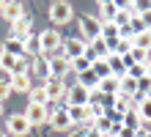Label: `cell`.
Listing matches in <instances>:
<instances>
[{
  "label": "cell",
  "instance_id": "obj_1",
  "mask_svg": "<svg viewBox=\"0 0 151 137\" xmlns=\"http://www.w3.org/2000/svg\"><path fill=\"white\" fill-rule=\"evenodd\" d=\"M39 47H41V58H52V52H58L63 47V39H60V33L55 27H47V30L39 33Z\"/></svg>",
  "mask_w": 151,
  "mask_h": 137
},
{
  "label": "cell",
  "instance_id": "obj_2",
  "mask_svg": "<svg viewBox=\"0 0 151 137\" xmlns=\"http://www.w3.org/2000/svg\"><path fill=\"white\" fill-rule=\"evenodd\" d=\"M80 33H83V41L85 44L102 39V19L93 16V14H83V16H80Z\"/></svg>",
  "mask_w": 151,
  "mask_h": 137
},
{
  "label": "cell",
  "instance_id": "obj_3",
  "mask_svg": "<svg viewBox=\"0 0 151 137\" xmlns=\"http://www.w3.org/2000/svg\"><path fill=\"white\" fill-rule=\"evenodd\" d=\"M74 19V8H72V3H63V0H60V3H52L50 6V22L52 25H69Z\"/></svg>",
  "mask_w": 151,
  "mask_h": 137
},
{
  "label": "cell",
  "instance_id": "obj_4",
  "mask_svg": "<svg viewBox=\"0 0 151 137\" xmlns=\"http://www.w3.org/2000/svg\"><path fill=\"white\" fill-rule=\"evenodd\" d=\"M6 129H8V137H25L33 126H30L28 118H25V113H14V115H8Z\"/></svg>",
  "mask_w": 151,
  "mask_h": 137
},
{
  "label": "cell",
  "instance_id": "obj_5",
  "mask_svg": "<svg viewBox=\"0 0 151 137\" xmlns=\"http://www.w3.org/2000/svg\"><path fill=\"white\" fill-rule=\"evenodd\" d=\"M41 85H44V90H47V99H50V102H60V99H66V82L63 80H58V77H47V80H44L41 82Z\"/></svg>",
  "mask_w": 151,
  "mask_h": 137
},
{
  "label": "cell",
  "instance_id": "obj_6",
  "mask_svg": "<svg viewBox=\"0 0 151 137\" xmlns=\"http://www.w3.org/2000/svg\"><path fill=\"white\" fill-rule=\"evenodd\" d=\"M85 49H88V44L80 39V36H74V39H63V58H66L69 63L77 60V58H83Z\"/></svg>",
  "mask_w": 151,
  "mask_h": 137
},
{
  "label": "cell",
  "instance_id": "obj_7",
  "mask_svg": "<svg viewBox=\"0 0 151 137\" xmlns=\"http://www.w3.org/2000/svg\"><path fill=\"white\" fill-rule=\"evenodd\" d=\"M91 102V90H85L83 85H72L66 90V107H85Z\"/></svg>",
  "mask_w": 151,
  "mask_h": 137
},
{
  "label": "cell",
  "instance_id": "obj_8",
  "mask_svg": "<svg viewBox=\"0 0 151 137\" xmlns=\"http://www.w3.org/2000/svg\"><path fill=\"white\" fill-rule=\"evenodd\" d=\"M50 126H52V129H58V132H72L74 123H72V118H69V110L66 107H58L55 113L50 115Z\"/></svg>",
  "mask_w": 151,
  "mask_h": 137
},
{
  "label": "cell",
  "instance_id": "obj_9",
  "mask_svg": "<svg viewBox=\"0 0 151 137\" xmlns=\"http://www.w3.org/2000/svg\"><path fill=\"white\" fill-rule=\"evenodd\" d=\"M30 36H33L30 16H22V19L11 22V39H17V41H25V39H30Z\"/></svg>",
  "mask_w": 151,
  "mask_h": 137
},
{
  "label": "cell",
  "instance_id": "obj_10",
  "mask_svg": "<svg viewBox=\"0 0 151 137\" xmlns=\"http://www.w3.org/2000/svg\"><path fill=\"white\" fill-rule=\"evenodd\" d=\"M25 118L30 121V126H39V123H50L47 107H39V104H28V107H25Z\"/></svg>",
  "mask_w": 151,
  "mask_h": 137
},
{
  "label": "cell",
  "instance_id": "obj_11",
  "mask_svg": "<svg viewBox=\"0 0 151 137\" xmlns=\"http://www.w3.org/2000/svg\"><path fill=\"white\" fill-rule=\"evenodd\" d=\"M121 123L127 126V129H135V132H140V129L146 126V123H143V118H140V113H137V104H135V102H132V107L127 110V113H124Z\"/></svg>",
  "mask_w": 151,
  "mask_h": 137
},
{
  "label": "cell",
  "instance_id": "obj_12",
  "mask_svg": "<svg viewBox=\"0 0 151 137\" xmlns=\"http://www.w3.org/2000/svg\"><path fill=\"white\" fill-rule=\"evenodd\" d=\"M8 82H11L14 93H30V88H33V77L30 74H11Z\"/></svg>",
  "mask_w": 151,
  "mask_h": 137
},
{
  "label": "cell",
  "instance_id": "obj_13",
  "mask_svg": "<svg viewBox=\"0 0 151 137\" xmlns=\"http://www.w3.org/2000/svg\"><path fill=\"white\" fill-rule=\"evenodd\" d=\"M0 14H3L8 22H17V19L25 16V6L22 3H0Z\"/></svg>",
  "mask_w": 151,
  "mask_h": 137
},
{
  "label": "cell",
  "instance_id": "obj_14",
  "mask_svg": "<svg viewBox=\"0 0 151 137\" xmlns=\"http://www.w3.org/2000/svg\"><path fill=\"white\" fill-rule=\"evenodd\" d=\"M69 71H72V63H69L66 58H55V60H50V77L63 80Z\"/></svg>",
  "mask_w": 151,
  "mask_h": 137
},
{
  "label": "cell",
  "instance_id": "obj_15",
  "mask_svg": "<svg viewBox=\"0 0 151 137\" xmlns=\"http://www.w3.org/2000/svg\"><path fill=\"white\" fill-rule=\"evenodd\" d=\"M0 52H8V55H14V58H25V55H28V52H25V44H22V41H17V39H11V36L3 41Z\"/></svg>",
  "mask_w": 151,
  "mask_h": 137
},
{
  "label": "cell",
  "instance_id": "obj_16",
  "mask_svg": "<svg viewBox=\"0 0 151 137\" xmlns=\"http://www.w3.org/2000/svg\"><path fill=\"white\" fill-rule=\"evenodd\" d=\"M99 90H102V96H118V93H121V80H118V77L102 80V82H99Z\"/></svg>",
  "mask_w": 151,
  "mask_h": 137
},
{
  "label": "cell",
  "instance_id": "obj_17",
  "mask_svg": "<svg viewBox=\"0 0 151 137\" xmlns=\"http://www.w3.org/2000/svg\"><path fill=\"white\" fill-rule=\"evenodd\" d=\"M140 93V88H137V80L135 77H121V96H127V99H135Z\"/></svg>",
  "mask_w": 151,
  "mask_h": 137
},
{
  "label": "cell",
  "instance_id": "obj_18",
  "mask_svg": "<svg viewBox=\"0 0 151 137\" xmlns=\"http://www.w3.org/2000/svg\"><path fill=\"white\" fill-rule=\"evenodd\" d=\"M77 85H83L85 90H99V77L93 71H83V74H77Z\"/></svg>",
  "mask_w": 151,
  "mask_h": 137
},
{
  "label": "cell",
  "instance_id": "obj_19",
  "mask_svg": "<svg viewBox=\"0 0 151 137\" xmlns=\"http://www.w3.org/2000/svg\"><path fill=\"white\" fill-rule=\"evenodd\" d=\"M99 14H102V22H113L115 14H118V3H113V0L99 3Z\"/></svg>",
  "mask_w": 151,
  "mask_h": 137
},
{
  "label": "cell",
  "instance_id": "obj_20",
  "mask_svg": "<svg viewBox=\"0 0 151 137\" xmlns=\"http://www.w3.org/2000/svg\"><path fill=\"white\" fill-rule=\"evenodd\" d=\"M30 104H39V107H47L50 99H47V90H44V85H33L30 88Z\"/></svg>",
  "mask_w": 151,
  "mask_h": 137
},
{
  "label": "cell",
  "instance_id": "obj_21",
  "mask_svg": "<svg viewBox=\"0 0 151 137\" xmlns=\"http://www.w3.org/2000/svg\"><path fill=\"white\" fill-rule=\"evenodd\" d=\"M132 44H135V47H140V49H146V52H151V33H148V30H140V33H135Z\"/></svg>",
  "mask_w": 151,
  "mask_h": 137
},
{
  "label": "cell",
  "instance_id": "obj_22",
  "mask_svg": "<svg viewBox=\"0 0 151 137\" xmlns=\"http://www.w3.org/2000/svg\"><path fill=\"white\" fill-rule=\"evenodd\" d=\"M102 39L104 41H115V39H121V30L113 22H102Z\"/></svg>",
  "mask_w": 151,
  "mask_h": 137
},
{
  "label": "cell",
  "instance_id": "obj_23",
  "mask_svg": "<svg viewBox=\"0 0 151 137\" xmlns=\"http://www.w3.org/2000/svg\"><path fill=\"white\" fill-rule=\"evenodd\" d=\"M137 113H140V118H143V123H151V96L137 102Z\"/></svg>",
  "mask_w": 151,
  "mask_h": 137
},
{
  "label": "cell",
  "instance_id": "obj_24",
  "mask_svg": "<svg viewBox=\"0 0 151 137\" xmlns=\"http://www.w3.org/2000/svg\"><path fill=\"white\" fill-rule=\"evenodd\" d=\"M129 58H132V63H137V66H146V63L151 60V55H148L146 49H140V47H132Z\"/></svg>",
  "mask_w": 151,
  "mask_h": 137
},
{
  "label": "cell",
  "instance_id": "obj_25",
  "mask_svg": "<svg viewBox=\"0 0 151 137\" xmlns=\"http://www.w3.org/2000/svg\"><path fill=\"white\" fill-rule=\"evenodd\" d=\"M33 69H36V74H39L41 80L50 77V60H47V58H36V63L30 66V71H33Z\"/></svg>",
  "mask_w": 151,
  "mask_h": 137
},
{
  "label": "cell",
  "instance_id": "obj_26",
  "mask_svg": "<svg viewBox=\"0 0 151 137\" xmlns=\"http://www.w3.org/2000/svg\"><path fill=\"white\" fill-rule=\"evenodd\" d=\"M135 19L140 22V27H143V30H148V33H151V6H143V11H140Z\"/></svg>",
  "mask_w": 151,
  "mask_h": 137
},
{
  "label": "cell",
  "instance_id": "obj_27",
  "mask_svg": "<svg viewBox=\"0 0 151 137\" xmlns=\"http://www.w3.org/2000/svg\"><path fill=\"white\" fill-rule=\"evenodd\" d=\"M121 8H124V11H127L129 16H132V19H135V16L140 14V11H143V6H140V3H135V0H127V3H118Z\"/></svg>",
  "mask_w": 151,
  "mask_h": 137
},
{
  "label": "cell",
  "instance_id": "obj_28",
  "mask_svg": "<svg viewBox=\"0 0 151 137\" xmlns=\"http://www.w3.org/2000/svg\"><path fill=\"white\" fill-rule=\"evenodd\" d=\"M72 71H77V74H83V71H91V60L85 58H77V60H72Z\"/></svg>",
  "mask_w": 151,
  "mask_h": 137
},
{
  "label": "cell",
  "instance_id": "obj_29",
  "mask_svg": "<svg viewBox=\"0 0 151 137\" xmlns=\"http://www.w3.org/2000/svg\"><path fill=\"white\" fill-rule=\"evenodd\" d=\"M22 44H25V52H30V55H39V52H41V47H39V36H30V39H25Z\"/></svg>",
  "mask_w": 151,
  "mask_h": 137
},
{
  "label": "cell",
  "instance_id": "obj_30",
  "mask_svg": "<svg viewBox=\"0 0 151 137\" xmlns=\"http://www.w3.org/2000/svg\"><path fill=\"white\" fill-rule=\"evenodd\" d=\"M129 22H132V16H129V14L124 11L121 6H118V14H115V19H113V25H115V27H127Z\"/></svg>",
  "mask_w": 151,
  "mask_h": 137
},
{
  "label": "cell",
  "instance_id": "obj_31",
  "mask_svg": "<svg viewBox=\"0 0 151 137\" xmlns=\"http://www.w3.org/2000/svg\"><path fill=\"white\" fill-rule=\"evenodd\" d=\"M11 93H14V90H11V82H8V80H0V104H3Z\"/></svg>",
  "mask_w": 151,
  "mask_h": 137
},
{
  "label": "cell",
  "instance_id": "obj_32",
  "mask_svg": "<svg viewBox=\"0 0 151 137\" xmlns=\"http://www.w3.org/2000/svg\"><path fill=\"white\" fill-rule=\"evenodd\" d=\"M115 137H137V132H135V129H127V126L121 123V129H118V134H115Z\"/></svg>",
  "mask_w": 151,
  "mask_h": 137
},
{
  "label": "cell",
  "instance_id": "obj_33",
  "mask_svg": "<svg viewBox=\"0 0 151 137\" xmlns=\"http://www.w3.org/2000/svg\"><path fill=\"white\" fill-rule=\"evenodd\" d=\"M85 137H102V132H96L93 126H91V129H85Z\"/></svg>",
  "mask_w": 151,
  "mask_h": 137
},
{
  "label": "cell",
  "instance_id": "obj_34",
  "mask_svg": "<svg viewBox=\"0 0 151 137\" xmlns=\"http://www.w3.org/2000/svg\"><path fill=\"white\" fill-rule=\"evenodd\" d=\"M69 137H85V129H72V134Z\"/></svg>",
  "mask_w": 151,
  "mask_h": 137
},
{
  "label": "cell",
  "instance_id": "obj_35",
  "mask_svg": "<svg viewBox=\"0 0 151 137\" xmlns=\"http://www.w3.org/2000/svg\"><path fill=\"white\" fill-rule=\"evenodd\" d=\"M137 137H151V129H146V132H137Z\"/></svg>",
  "mask_w": 151,
  "mask_h": 137
},
{
  "label": "cell",
  "instance_id": "obj_36",
  "mask_svg": "<svg viewBox=\"0 0 151 137\" xmlns=\"http://www.w3.org/2000/svg\"><path fill=\"white\" fill-rule=\"evenodd\" d=\"M146 77H151V60H148V66H146Z\"/></svg>",
  "mask_w": 151,
  "mask_h": 137
},
{
  "label": "cell",
  "instance_id": "obj_37",
  "mask_svg": "<svg viewBox=\"0 0 151 137\" xmlns=\"http://www.w3.org/2000/svg\"><path fill=\"white\" fill-rule=\"evenodd\" d=\"M0 137H8V134H0Z\"/></svg>",
  "mask_w": 151,
  "mask_h": 137
},
{
  "label": "cell",
  "instance_id": "obj_38",
  "mask_svg": "<svg viewBox=\"0 0 151 137\" xmlns=\"http://www.w3.org/2000/svg\"><path fill=\"white\" fill-rule=\"evenodd\" d=\"M0 113H3V107H0Z\"/></svg>",
  "mask_w": 151,
  "mask_h": 137
}]
</instances>
